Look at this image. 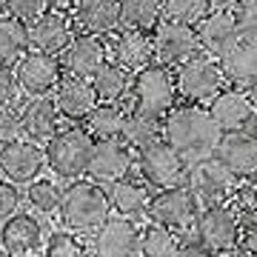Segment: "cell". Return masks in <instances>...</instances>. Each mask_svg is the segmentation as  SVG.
Listing matches in <instances>:
<instances>
[{"label":"cell","instance_id":"cell-1","mask_svg":"<svg viewBox=\"0 0 257 257\" xmlns=\"http://www.w3.org/2000/svg\"><path fill=\"white\" fill-rule=\"evenodd\" d=\"M223 132L214 126L209 109H203L197 103L175 106L163 117V143L175 152L186 166L211 160L217 146H220Z\"/></svg>","mask_w":257,"mask_h":257},{"label":"cell","instance_id":"cell-2","mask_svg":"<svg viewBox=\"0 0 257 257\" xmlns=\"http://www.w3.org/2000/svg\"><path fill=\"white\" fill-rule=\"evenodd\" d=\"M60 223L66 231H97L103 223L111 217V206L106 197V189L94 186L92 180H72L60 192V206H57Z\"/></svg>","mask_w":257,"mask_h":257},{"label":"cell","instance_id":"cell-3","mask_svg":"<svg viewBox=\"0 0 257 257\" xmlns=\"http://www.w3.org/2000/svg\"><path fill=\"white\" fill-rule=\"evenodd\" d=\"M92 143L89 132L80 126H66L57 128L55 138L46 140V149H43V160L52 169V175L60 177V180H80L86 175V163H89V155H92Z\"/></svg>","mask_w":257,"mask_h":257},{"label":"cell","instance_id":"cell-4","mask_svg":"<svg viewBox=\"0 0 257 257\" xmlns=\"http://www.w3.org/2000/svg\"><path fill=\"white\" fill-rule=\"evenodd\" d=\"M132 111H143L149 117L163 120L169 111L175 109V77L172 72L160 63H149L146 69L132 74Z\"/></svg>","mask_w":257,"mask_h":257},{"label":"cell","instance_id":"cell-5","mask_svg":"<svg viewBox=\"0 0 257 257\" xmlns=\"http://www.w3.org/2000/svg\"><path fill=\"white\" fill-rule=\"evenodd\" d=\"M237 237H240L237 211L231 209L229 203H217V206L200 209V217L194 223L192 234L183 237V240L200 243V246L206 248V251H211V254H229V251L237 248Z\"/></svg>","mask_w":257,"mask_h":257},{"label":"cell","instance_id":"cell-6","mask_svg":"<svg viewBox=\"0 0 257 257\" xmlns=\"http://www.w3.org/2000/svg\"><path fill=\"white\" fill-rule=\"evenodd\" d=\"M197 217H200V203L186 186H172V189L157 192L149 206V220L180 237L192 234Z\"/></svg>","mask_w":257,"mask_h":257},{"label":"cell","instance_id":"cell-7","mask_svg":"<svg viewBox=\"0 0 257 257\" xmlns=\"http://www.w3.org/2000/svg\"><path fill=\"white\" fill-rule=\"evenodd\" d=\"M175 89L183 94L186 100L197 103V106L203 100H211L223 89V74H220L217 60L206 57L203 52L189 57L186 63H180L175 69Z\"/></svg>","mask_w":257,"mask_h":257},{"label":"cell","instance_id":"cell-8","mask_svg":"<svg viewBox=\"0 0 257 257\" xmlns=\"http://www.w3.org/2000/svg\"><path fill=\"white\" fill-rule=\"evenodd\" d=\"M189 192L197 197V203L203 206H217V203L229 200L234 189H237V177H231L214 157L211 160H200V163L186 166L183 183Z\"/></svg>","mask_w":257,"mask_h":257},{"label":"cell","instance_id":"cell-9","mask_svg":"<svg viewBox=\"0 0 257 257\" xmlns=\"http://www.w3.org/2000/svg\"><path fill=\"white\" fill-rule=\"evenodd\" d=\"M15 77L29 97H46L63 80V66H60V57L29 49L20 55L18 66H15Z\"/></svg>","mask_w":257,"mask_h":257},{"label":"cell","instance_id":"cell-10","mask_svg":"<svg viewBox=\"0 0 257 257\" xmlns=\"http://www.w3.org/2000/svg\"><path fill=\"white\" fill-rule=\"evenodd\" d=\"M138 172H140V180L149 189H160L163 192V189L183 183L186 163L169 149V143L157 140V143L138 152Z\"/></svg>","mask_w":257,"mask_h":257},{"label":"cell","instance_id":"cell-11","mask_svg":"<svg viewBox=\"0 0 257 257\" xmlns=\"http://www.w3.org/2000/svg\"><path fill=\"white\" fill-rule=\"evenodd\" d=\"M132 172V149L123 140H94L86 163V177L100 189H109Z\"/></svg>","mask_w":257,"mask_h":257},{"label":"cell","instance_id":"cell-12","mask_svg":"<svg viewBox=\"0 0 257 257\" xmlns=\"http://www.w3.org/2000/svg\"><path fill=\"white\" fill-rule=\"evenodd\" d=\"M152 46H155V60L166 69L172 66L186 63L189 57H194L200 49H197V35H194V26H186V23H175V20H160L152 32Z\"/></svg>","mask_w":257,"mask_h":257},{"label":"cell","instance_id":"cell-13","mask_svg":"<svg viewBox=\"0 0 257 257\" xmlns=\"http://www.w3.org/2000/svg\"><path fill=\"white\" fill-rule=\"evenodd\" d=\"M194 35H197V49L211 60H220L223 55H229L240 43L237 18H234V12H223V9H211L194 26Z\"/></svg>","mask_w":257,"mask_h":257},{"label":"cell","instance_id":"cell-14","mask_svg":"<svg viewBox=\"0 0 257 257\" xmlns=\"http://www.w3.org/2000/svg\"><path fill=\"white\" fill-rule=\"evenodd\" d=\"M140 229L135 220L126 217H109L97 231H92V257H138Z\"/></svg>","mask_w":257,"mask_h":257},{"label":"cell","instance_id":"cell-15","mask_svg":"<svg viewBox=\"0 0 257 257\" xmlns=\"http://www.w3.org/2000/svg\"><path fill=\"white\" fill-rule=\"evenodd\" d=\"M43 166H46L43 149L32 140H12L0 146V175L15 186H29L32 180H37Z\"/></svg>","mask_w":257,"mask_h":257},{"label":"cell","instance_id":"cell-16","mask_svg":"<svg viewBox=\"0 0 257 257\" xmlns=\"http://www.w3.org/2000/svg\"><path fill=\"white\" fill-rule=\"evenodd\" d=\"M103 63H109V49L94 35H74V40L60 52L63 72L77 80H92Z\"/></svg>","mask_w":257,"mask_h":257},{"label":"cell","instance_id":"cell-17","mask_svg":"<svg viewBox=\"0 0 257 257\" xmlns=\"http://www.w3.org/2000/svg\"><path fill=\"white\" fill-rule=\"evenodd\" d=\"M209 114L214 120V126L223 135H234V132H248L254 126V109L248 103L243 89H220L209 100Z\"/></svg>","mask_w":257,"mask_h":257},{"label":"cell","instance_id":"cell-18","mask_svg":"<svg viewBox=\"0 0 257 257\" xmlns=\"http://www.w3.org/2000/svg\"><path fill=\"white\" fill-rule=\"evenodd\" d=\"M26 29H29V49H37V52H46V55L55 57L74 40V20L66 12L49 9L46 15L26 23Z\"/></svg>","mask_w":257,"mask_h":257},{"label":"cell","instance_id":"cell-19","mask_svg":"<svg viewBox=\"0 0 257 257\" xmlns=\"http://www.w3.org/2000/svg\"><path fill=\"white\" fill-rule=\"evenodd\" d=\"M214 160L229 172L231 177H251L257 172V140L251 132H234L223 135L220 146L214 152Z\"/></svg>","mask_w":257,"mask_h":257},{"label":"cell","instance_id":"cell-20","mask_svg":"<svg viewBox=\"0 0 257 257\" xmlns=\"http://www.w3.org/2000/svg\"><path fill=\"white\" fill-rule=\"evenodd\" d=\"M111 55V63H117L120 69H126L128 74L146 69L149 63H155V46H152V37L143 32H128L120 29L114 32L111 43H106Z\"/></svg>","mask_w":257,"mask_h":257},{"label":"cell","instance_id":"cell-21","mask_svg":"<svg viewBox=\"0 0 257 257\" xmlns=\"http://www.w3.org/2000/svg\"><path fill=\"white\" fill-rule=\"evenodd\" d=\"M0 246L9 257H29L43 246V226L37 223V217L18 211L0 226Z\"/></svg>","mask_w":257,"mask_h":257},{"label":"cell","instance_id":"cell-22","mask_svg":"<svg viewBox=\"0 0 257 257\" xmlns=\"http://www.w3.org/2000/svg\"><path fill=\"white\" fill-rule=\"evenodd\" d=\"M106 197H109L111 211H117V217L138 223L140 217L149 214V206H152L155 194L140 177H123V180H117L106 189Z\"/></svg>","mask_w":257,"mask_h":257},{"label":"cell","instance_id":"cell-23","mask_svg":"<svg viewBox=\"0 0 257 257\" xmlns=\"http://www.w3.org/2000/svg\"><path fill=\"white\" fill-rule=\"evenodd\" d=\"M20 128L26 140L32 143H46L49 138H55V132L60 128V111L55 106V97H29L26 106L20 109Z\"/></svg>","mask_w":257,"mask_h":257},{"label":"cell","instance_id":"cell-24","mask_svg":"<svg viewBox=\"0 0 257 257\" xmlns=\"http://www.w3.org/2000/svg\"><path fill=\"white\" fill-rule=\"evenodd\" d=\"M55 106L60 111V117L72 120V123H83L97 106V94H94L89 80L63 77L55 89Z\"/></svg>","mask_w":257,"mask_h":257},{"label":"cell","instance_id":"cell-25","mask_svg":"<svg viewBox=\"0 0 257 257\" xmlns=\"http://www.w3.org/2000/svg\"><path fill=\"white\" fill-rule=\"evenodd\" d=\"M74 29H80V35H114L120 29L117 15V0H80L74 6Z\"/></svg>","mask_w":257,"mask_h":257},{"label":"cell","instance_id":"cell-26","mask_svg":"<svg viewBox=\"0 0 257 257\" xmlns=\"http://www.w3.org/2000/svg\"><path fill=\"white\" fill-rule=\"evenodd\" d=\"M217 66H220L223 80L237 86V89L240 86L248 89L251 83H257V49L246 46V43H237L229 55H223L217 60Z\"/></svg>","mask_w":257,"mask_h":257},{"label":"cell","instance_id":"cell-27","mask_svg":"<svg viewBox=\"0 0 257 257\" xmlns=\"http://www.w3.org/2000/svg\"><path fill=\"white\" fill-rule=\"evenodd\" d=\"M117 15H120V29L128 32H155V26L163 20L160 0H117Z\"/></svg>","mask_w":257,"mask_h":257},{"label":"cell","instance_id":"cell-28","mask_svg":"<svg viewBox=\"0 0 257 257\" xmlns=\"http://www.w3.org/2000/svg\"><path fill=\"white\" fill-rule=\"evenodd\" d=\"M83 123H86V132L92 140H120L123 123H126V109L120 103H97Z\"/></svg>","mask_w":257,"mask_h":257},{"label":"cell","instance_id":"cell-29","mask_svg":"<svg viewBox=\"0 0 257 257\" xmlns=\"http://www.w3.org/2000/svg\"><path fill=\"white\" fill-rule=\"evenodd\" d=\"M120 140L128 149H146L157 140H163V120L149 117L143 111H126V123H123V135Z\"/></svg>","mask_w":257,"mask_h":257},{"label":"cell","instance_id":"cell-30","mask_svg":"<svg viewBox=\"0 0 257 257\" xmlns=\"http://www.w3.org/2000/svg\"><path fill=\"white\" fill-rule=\"evenodd\" d=\"M92 89L97 94V103H120L123 97L128 94V86H132V74L126 69H120L117 63H103L100 72L94 74L92 80Z\"/></svg>","mask_w":257,"mask_h":257},{"label":"cell","instance_id":"cell-31","mask_svg":"<svg viewBox=\"0 0 257 257\" xmlns=\"http://www.w3.org/2000/svg\"><path fill=\"white\" fill-rule=\"evenodd\" d=\"M183 246V237L175 231L163 229L149 223L146 229H140V246H138V257H177Z\"/></svg>","mask_w":257,"mask_h":257},{"label":"cell","instance_id":"cell-32","mask_svg":"<svg viewBox=\"0 0 257 257\" xmlns=\"http://www.w3.org/2000/svg\"><path fill=\"white\" fill-rule=\"evenodd\" d=\"M29 52V29L15 18H0V66L18 63L20 55Z\"/></svg>","mask_w":257,"mask_h":257},{"label":"cell","instance_id":"cell-33","mask_svg":"<svg viewBox=\"0 0 257 257\" xmlns=\"http://www.w3.org/2000/svg\"><path fill=\"white\" fill-rule=\"evenodd\" d=\"M160 9H163V20L197 26L211 12V3L209 0H160Z\"/></svg>","mask_w":257,"mask_h":257},{"label":"cell","instance_id":"cell-34","mask_svg":"<svg viewBox=\"0 0 257 257\" xmlns=\"http://www.w3.org/2000/svg\"><path fill=\"white\" fill-rule=\"evenodd\" d=\"M60 186L55 183V180H46V177H37V180H32L26 189V200L29 206L35 211H40V214H52V211H57V206H60Z\"/></svg>","mask_w":257,"mask_h":257},{"label":"cell","instance_id":"cell-35","mask_svg":"<svg viewBox=\"0 0 257 257\" xmlns=\"http://www.w3.org/2000/svg\"><path fill=\"white\" fill-rule=\"evenodd\" d=\"M43 254L46 257H92L89 248L83 246V240L74 234V231L57 229L52 231L43 243Z\"/></svg>","mask_w":257,"mask_h":257},{"label":"cell","instance_id":"cell-36","mask_svg":"<svg viewBox=\"0 0 257 257\" xmlns=\"http://www.w3.org/2000/svg\"><path fill=\"white\" fill-rule=\"evenodd\" d=\"M49 9H52L49 0H6V12H9V18L20 20V23H32L35 18L46 15Z\"/></svg>","mask_w":257,"mask_h":257},{"label":"cell","instance_id":"cell-37","mask_svg":"<svg viewBox=\"0 0 257 257\" xmlns=\"http://www.w3.org/2000/svg\"><path fill=\"white\" fill-rule=\"evenodd\" d=\"M20 200H23L20 186H15V183H9V180H3V177H0V223H6L9 217L18 214Z\"/></svg>","mask_w":257,"mask_h":257},{"label":"cell","instance_id":"cell-38","mask_svg":"<svg viewBox=\"0 0 257 257\" xmlns=\"http://www.w3.org/2000/svg\"><path fill=\"white\" fill-rule=\"evenodd\" d=\"M20 111H15V106H0V146L20 140Z\"/></svg>","mask_w":257,"mask_h":257},{"label":"cell","instance_id":"cell-39","mask_svg":"<svg viewBox=\"0 0 257 257\" xmlns=\"http://www.w3.org/2000/svg\"><path fill=\"white\" fill-rule=\"evenodd\" d=\"M234 18H237L240 43L257 49V12H234Z\"/></svg>","mask_w":257,"mask_h":257},{"label":"cell","instance_id":"cell-40","mask_svg":"<svg viewBox=\"0 0 257 257\" xmlns=\"http://www.w3.org/2000/svg\"><path fill=\"white\" fill-rule=\"evenodd\" d=\"M18 97V77L12 66H0V106H15Z\"/></svg>","mask_w":257,"mask_h":257},{"label":"cell","instance_id":"cell-41","mask_svg":"<svg viewBox=\"0 0 257 257\" xmlns=\"http://www.w3.org/2000/svg\"><path fill=\"white\" fill-rule=\"evenodd\" d=\"M237 251L246 257H257V223H240Z\"/></svg>","mask_w":257,"mask_h":257},{"label":"cell","instance_id":"cell-42","mask_svg":"<svg viewBox=\"0 0 257 257\" xmlns=\"http://www.w3.org/2000/svg\"><path fill=\"white\" fill-rule=\"evenodd\" d=\"M177 257H214L211 251L200 246V243H194V240H183V246H180V254Z\"/></svg>","mask_w":257,"mask_h":257},{"label":"cell","instance_id":"cell-43","mask_svg":"<svg viewBox=\"0 0 257 257\" xmlns=\"http://www.w3.org/2000/svg\"><path fill=\"white\" fill-rule=\"evenodd\" d=\"M80 0H49V6L55 12H63V9H72V6H77Z\"/></svg>","mask_w":257,"mask_h":257},{"label":"cell","instance_id":"cell-44","mask_svg":"<svg viewBox=\"0 0 257 257\" xmlns=\"http://www.w3.org/2000/svg\"><path fill=\"white\" fill-rule=\"evenodd\" d=\"M211 3V9H223V12H231L234 6H237L240 0H209Z\"/></svg>","mask_w":257,"mask_h":257},{"label":"cell","instance_id":"cell-45","mask_svg":"<svg viewBox=\"0 0 257 257\" xmlns=\"http://www.w3.org/2000/svg\"><path fill=\"white\" fill-rule=\"evenodd\" d=\"M246 97H248V103H251V109H254V114H257V83H251L246 89Z\"/></svg>","mask_w":257,"mask_h":257},{"label":"cell","instance_id":"cell-46","mask_svg":"<svg viewBox=\"0 0 257 257\" xmlns=\"http://www.w3.org/2000/svg\"><path fill=\"white\" fill-rule=\"evenodd\" d=\"M237 12H257V0H240Z\"/></svg>","mask_w":257,"mask_h":257},{"label":"cell","instance_id":"cell-47","mask_svg":"<svg viewBox=\"0 0 257 257\" xmlns=\"http://www.w3.org/2000/svg\"><path fill=\"white\" fill-rule=\"evenodd\" d=\"M220 257H246V254H240V251H229V254H220Z\"/></svg>","mask_w":257,"mask_h":257},{"label":"cell","instance_id":"cell-48","mask_svg":"<svg viewBox=\"0 0 257 257\" xmlns=\"http://www.w3.org/2000/svg\"><path fill=\"white\" fill-rule=\"evenodd\" d=\"M6 15V0H0V18Z\"/></svg>","mask_w":257,"mask_h":257},{"label":"cell","instance_id":"cell-49","mask_svg":"<svg viewBox=\"0 0 257 257\" xmlns=\"http://www.w3.org/2000/svg\"><path fill=\"white\" fill-rule=\"evenodd\" d=\"M251 186H254V189H257V172H254V175H251Z\"/></svg>","mask_w":257,"mask_h":257},{"label":"cell","instance_id":"cell-50","mask_svg":"<svg viewBox=\"0 0 257 257\" xmlns=\"http://www.w3.org/2000/svg\"><path fill=\"white\" fill-rule=\"evenodd\" d=\"M251 135H254V140H257V123H254V126H251Z\"/></svg>","mask_w":257,"mask_h":257},{"label":"cell","instance_id":"cell-51","mask_svg":"<svg viewBox=\"0 0 257 257\" xmlns=\"http://www.w3.org/2000/svg\"><path fill=\"white\" fill-rule=\"evenodd\" d=\"M0 257H9V254H6V251H3V246H0Z\"/></svg>","mask_w":257,"mask_h":257}]
</instances>
